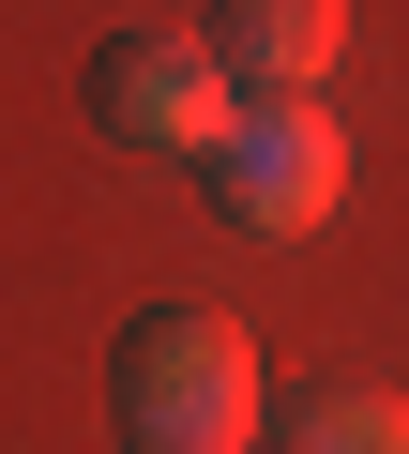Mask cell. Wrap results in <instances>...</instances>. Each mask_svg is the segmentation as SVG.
I'll return each mask as SVG.
<instances>
[{"label":"cell","mask_w":409,"mask_h":454,"mask_svg":"<svg viewBox=\"0 0 409 454\" xmlns=\"http://www.w3.org/2000/svg\"><path fill=\"white\" fill-rule=\"evenodd\" d=\"M349 197V121L303 91V106H243L228 152H213V212L258 227V243H303V227H334Z\"/></svg>","instance_id":"3"},{"label":"cell","mask_w":409,"mask_h":454,"mask_svg":"<svg viewBox=\"0 0 409 454\" xmlns=\"http://www.w3.org/2000/svg\"><path fill=\"white\" fill-rule=\"evenodd\" d=\"M106 394H122V439L137 454H258V348L213 303H152L122 333Z\"/></svg>","instance_id":"1"},{"label":"cell","mask_w":409,"mask_h":454,"mask_svg":"<svg viewBox=\"0 0 409 454\" xmlns=\"http://www.w3.org/2000/svg\"><path fill=\"white\" fill-rule=\"evenodd\" d=\"M213 61L243 76V106H303L319 76H334V46H349V0H213Z\"/></svg>","instance_id":"4"},{"label":"cell","mask_w":409,"mask_h":454,"mask_svg":"<svg viewBox=\"0 0 409 454\" xmlns=\"http://www.w3.org/2000/svg\"><path fill=\"white\" fill-rule=\"evenodd\" d=\"M91 121H106L122 152L213 167L228 121H243V76L213 61V31H106V46H91Z\"/></svg>","instance_id":"2"},{"label":"cell","mask_w":409,"mask_h":454,"mask_svg":"<svg viewBox=\"0 0 409 454\" xmlns=\"http://www.w3.org/2000/svg\"><path fill=\"white\" fill-rule=\"evenodd\" d=\"M288 454H409V394L334 379V394H303V409H288Z\"/></svg>","instance_id":"5"}]
</instances>
